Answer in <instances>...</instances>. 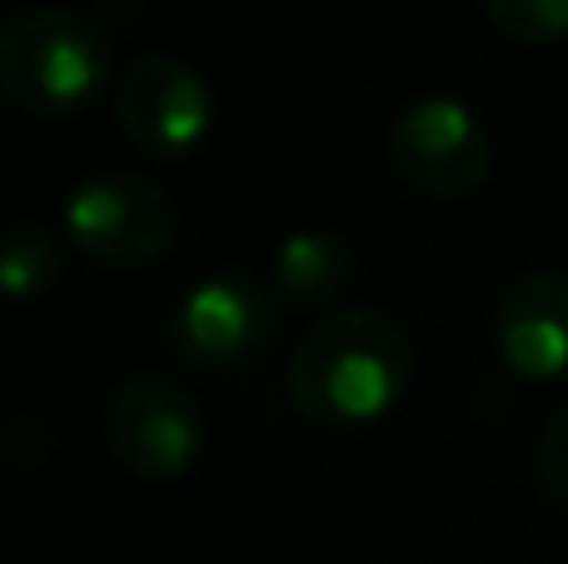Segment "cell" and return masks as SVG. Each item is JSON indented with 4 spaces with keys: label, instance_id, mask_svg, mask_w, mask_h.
Here are the masks:
<instances>
[{
    "label": "cell",
    "instance_id": "obj_1",
    "mask_svg": "<svg viewBox=\"0 0 568 564\" xmlns=\"http://www.w3.org/2000/svg\"><path fill=\"white\" fill-rule=\"evenodd\" d=\"M414 375V340L389 310H329L290 350V400L324 430L389 415Z\"/></svg>",
    "mask_w": 568,
    "mask_h": 564
},
{
    "label": "cell",
    "instance_id": "obj_2",
    "mask_svg": "<svg viewBox=\"0 0 568 564\" xmlns=\"http://www.w3.org/2000/svg\"><path fill=\"white\" fill-rule=\"evenodd\" d=\"M110 85V40L65 6H26L0 26V95L26 115H70Z\"/></svg>",
    "mask_w": 568,
    "mask_h": 564
},
{
    "label": "cell",
    "instance_id": "obj_3",
    "mask_svg": "<svg viewBox=\"0 0 568 564\" xmlns=\"http://www.w3.org/2000/svg\"><path fill=\"white\" fill-rule=\"evenodd\" d=\"M175 200L135 170H100L65 195V235L80 255L140 270L175 245Z\"/></svg>",
    "mask_w": 568,
    "mask_h": 564
},
{
    "label": "cell",
    "instance_id": "obj_4",
    "mask_svg": "<svg viewBox=\"0 0 568 564\" xmlns=\"http://www.w3.org/2000/svg\"><path fill=\"white\" fill-rule=\"evenodd\" d=\"M105 445L135 480L170 485L205 450V415L170 375H130L105 400Z\"/></svg>",
    "mask_w": 568,
    "mask_h": 564
},
{
    "label": "cell",
    "instance_id": "obj_5",
    "mask_svg": "<svg viewBox=\"0 0 568 564\" xmlns=\"http://www.w3.org/2000/svg\"><path fill=\"white\" fill-rule=\"evenodd\" d=\"M389 165L409 190L429 200H464L489 180V130L464 100L424 95L404 105L389 125Z\"/></svg>",
    "mask_w": 568,
    "mask_h": 564
},
{
    "label": "cell",
    "instance_id": "obj_6",
    "mask_svg": "<svg viewBox=\"0 0 568 564\" xmlns=\"http://www.w3.org/2000/svg\"><path fill=\"white\" fill-rule=\"evenodd\" d=\"M275 305L270 285L250 275H210L195 290L180 295V305L165 320V345L190 370H225L255 365L275 335Z\"/></svg>",
    "mask_w": 568,
    "mask_h": 564
},
{
    "label": "cell",
    "instance_id": "obj_7",
    "mask_svg": "<svg viewBox=\"0 0 568 564\" xmlns=\"http://www.w3.org/2000/svg\"><path fill=\"white\" fill-rule=\"evenodd\" d=\"M115 120L145 155L190 160L210 140L215 95L195 66L165 50H145L115 80Z\"/></svg>",
    "mask_w": 568,
    "mask_h": 564
},
{
    "label": "cell",
    "instance_id": "obj_8",
    "mask_svg": "<svg viewBox=\"0 0 568 564\" xmlns=\"http://www.w3.org/2000/svg\"><path fill=\"white\" fill-rule=\"evenodd\" d=\"M494 345L524 380L568 375V275L529 270L509 280L494 305Z\"/></svg>",
    "mask_w": 568,
    "mask_h": 564
},
{
    "label": "cell",
    "instance_id": "obj_9",
    "mask_svg": "<svg viewBox=\"0 0 568 564\" xmlns=\"http://www.w3.org/2000/svg\"><path fill=\"white\" fill-rule=\"evenodd\" d=\"M354 270H359V255H354V245L339 230L304 225V230H290L275 245L270 295L284 310H294V315H320V310L329 315L334 300L349 295Z\"/></svg>",
    "mask_w": 568,
    "mask_h": 564
},
{
    "label": "cell",
    "instance_id": "obj_10",
    "mask_svg": "<svg viewBox=\"0 0 568 564\" xmlns=\"http://www.w3.org/2000/svg\"><path fill=\"white\" fill-rule=\"evenodd\" d=\"M65 275V250L36 220H16L0 235V285L10 300H40Z\"/></svg>",
    "mask_w": 568,
    "mask_h": 564
},
{
    "label": "cell",
    "instance_id": "obj_11",
    "mask_svg": "<svg viewBox=\"0 0 568 564\" xmlns=\"http://www.w3.org/2000/svg\"><path fill=\"white\" fill-rule=\"evenodd\" d=\"M484 16L504 40H519V46L568 40V0H484Z\"/></svg>",
    "mask_w": 568,
    "mask_h": 564
},
{
    "label": "cell",
    "instance_id": "obj_12",
    "mask_svg": "<svg viewBox=\"0 0 568 564\" xmlns=\"http://www.w3.org/2000/svg\"><path fill=\"white\" fill-rule=\"evenodd\" d=\"M539 490L568 515V400L544 420L539 435Z\"/></svg>",
    "mask_w": 568,
    "mask_h": 564
}]
</instances>
